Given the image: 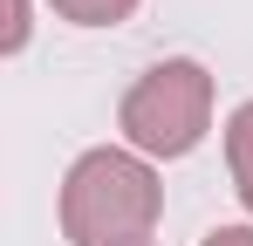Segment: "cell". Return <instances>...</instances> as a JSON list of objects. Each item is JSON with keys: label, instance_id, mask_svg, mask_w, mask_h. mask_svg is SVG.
I'll list each match as a JSON object with an SVG mask.
<instances>
[{"label": "cell", "instance_id": "6da1fadb", "mask_svg": "<svg viewBox=\"0 0 253 246\" xmlns=\"http://www.w3.org/2000/svg\"><path fill=\"white\" fill-rule=\"evenodd\" d=\"M165 185L137 151H83L62 178V240L69 246H151Z\"/></svg>", "mask_w": 253, "mask_h": 246}, {"label": "cell", "instance_id": "7a4b0ae2", "mask_svg": "<svg viewBox=\"0 0 253 246\" xmlns=\"http://www.w3.org/2000/svg\"><path fill=\"white\" fill-rule=\"evenodd\" d=\"M117 130H124V144L137 158H185V151H199V137L212 130V76L199 62H185V55L144 69L124 89V103H117Z\"/></svg>", "mask_w": 253, "mask_h": 246}, {"label": "cell", "instance_id": "3957f363", "mask_svg": "<svg viewBox=\"0 0 253 246\" xmlns=\"http://www.w3.org/2000/svg\"><path fill=\"white\" fill-rule=\"evenodd\" d=\"M226 171H233V192L253 212V103H240L226 117Z\"/></svg>", "mask_w": 253, "mask_h": 246}, {"label": "cell", "instance_id": "277c9868", "mask_svg": "<svg viewBox=\"0 0 253 246\" xmlns=\"http://www.w3.org/2000/svg\"><path fill=\"white\" fill-rule=\"evenodd\" d=\"M62 21H76V28H117L137 14V0H48Z\"/></svg>", "mask_w": 253, "mask_h": 246}, {"label": "cell", "instance_id": "5b68a950", "mask_svg": "<svg viewBox=\"0 0 253 246\" xmlns=\"http://www.w3.org/2000/svg\"><path fill=\"white\" fill-rule=\"evenodd\" d=\"M7 55H21L28 48V0H7V41H0Z\"/></svg>", "mask_w": 253, "mask_h": 246}, {"label": "cell", "instance_id": "8992f818", "mask_svg": "<svg viewBox=\"0 0 253 246\" xmlns=\"http://www.w3.org/2000/svg\"><path fill=\"white\" fill-rule=\"evenodd\" d=\"M199 246H253V226H212Z\"/></svg>", "mask_w": 253, "mask_h": 246}]
</instances>
